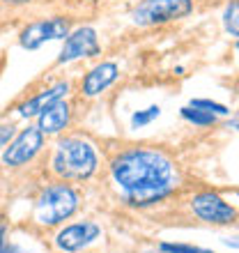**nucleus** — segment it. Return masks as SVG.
<instances>
[{
    "instance_id": "nucleus-1",
    "label": "nucleus",
    "mask_w": 239,
    "mask_h": 253,
    "mask_svg": "<svg viewBox=\"0 0 239 253\" xmlns=\"http://www.w3.org/2000/svg\"><path fill=\"white\" fill-rule=\"evenodd\" d=\"M113 182L133 207H147L168 198L177 187V168L170 157L152 147H131L111 164Z\"/></svg>"
},
{
    "instance_id": "nucleus-2",
    "label": "nucleus",
    "mask_w": 239,
    "mask_h": 253,
    "mask_svg": "<svg viewBox=\"0 0 239 253\" xmlns=\"http://www.w3.org/2000/svg\"><path fill=\"white\" fill-rule=\"evenodd\" d=\"M99 166V157L92 143L79 138V136H69L62 138L55 145L53 159H51V168L53 173L62 180H87L97 173Z\"/></svg>"
},
{
    "instance_id": "nucleus-3",
    "label": "nucleus",
    "mask_w": 239,
    "mask_h": 253,
    "mask_svg": "<svg viewBox=\"0 0 239 253\" xmlns=\"http://www.w3.org/2000/svg\"><path fill=\"white\" fill-rule=\"evenodd\" d=\"M79 210V193L69 184H48L37 198L35 221L41 226H58Z\"/></svg>"
},
{
    "instance_id": "nucleus-4",
    "label": "nucleus",
    "mask_w": 239,
    "mask_h": 253,
    "mask_svg": "<svg viewBox=\"0 0 239 253\" xmlns=\"http://www.w3.org/2000/svg\"><path fill=\"white\" fill-rule=\"evenodd\" d=\"M193 12V0H140L131 9L136 26H163Z\"/></svg>"
},
{
    "instance_id": "nucleus-5",
    "label": "nucleus",
    "mask_w": 239,
    "mask_h": 253,
    "mask_svg": "<svg viewBox=\"0 0 239 253\" xmlns=\"http://www.w3.org/2000/svg\"><path fill=\"white\" fill-rule=\"evenodd\" d=\"M67 35H69V21L62 19V16H53V19H41L26 26L19 35V42L23 48L35 51L46 42L67 40Z\"/></svg>"
},
{
    "instance_id": "nucleus-6",
    "label": "nucleus",
    "mask_w": 239,
    "mask_h": 253,
    "mask_svg": "<svg viewBox=\"0 0 239 253\" xmlns=\"http://www.w3.org/2000/svg\"><path fill=\"white\" fill-rule=\"evenodd\" d=\"M191 210L198 219L214 223V226H228V223H235V219H237V210L233 205H228L214 191H202L198 196H193Z\"/></svg>"
},
{
    "instance_id": "nucleus-7",
    "label": "nucleus",
    "mask_w": 239,
    "mask_h": 253,
    "mask_svg": "<svg viewBox=\"0 0 239 253\" xmlns=\"http://www.w3.org/2000/svg\"><path fill=\"white\" fill-rule=\"evenodd\" d=\"M44 147V133L40 126H28L9 143V147H5L2 152V161L7 166L19 168L28 161H33Z\"/></svg>"
},
{
    "instance_id": "nucleus-8",
    "label": "nucleus",
    "mask_w": 239,
    "mask_h": 253,
    "mask_svg": "<svg viewBox=\"0 0 239 253\" xmlns=\"http://www.w3.org/2000/svg\"><path fill=\"white\" fill-rule=\"evenodd\" d=\"M99 53H101V46H99L97 30L90 26H83L67 35L62 51L58 55V62L65 65V62H74V60H80V58H94Z\"/></svg>"
},
{
    "instance_id": "nucleus-9",
    "label": "nucleus",
    "mask_w": 239,
    "mask_h": 253,
    "mask_svg": "<svg viewBox=\"0 0 239 253\" xmlns=\"http://www.w3.org/2000/svg\"><path fill=\"white\" fill-rule=\"evenodd\" d=\"M99 235H101V228L94 221H80V223L65 226L55 235V247L65 253H76L80 249L90 247Z\"/></svg>"
},
{
    "instance_id": "nucleus-10",
    "label": "nucleus",
    "mask_w": 239,
    "mask_h": 253,
    "mask_svg": "<svg viewBox=\"0 0 239 253\" xmlns=\"http://www.w3.org/2000/svg\"><path fill=\"white\" fill-rule=\"evenodd\" d=\"M67 92H69V83H67V81H60V83H55V85L46 87V90H41L40 94L30 97L28 101L19 104V108H16V111H19L21 118H35V115L44 113L51 104L60 101Z\"/></svg>"
},
{
    "instance_id": "nucleus-11",
    "label": "nucleus",
    "mask_w": 239,
    "mask_h": 253,
    "mask_svg": "<svg viewBox=\"0 0 239 253\" xmlns=\"http://www.w3.org/2000/svg\"><path fill=\"white\" fill-rule=\"evenodd\" d=\"M118 76H120V67L115 62H99L83 76V94L85 97H97V94H101L104 90L113 85Z\"/></svg>"
},
{
    "instance_id": "nucleus-12",
    "label": "nucleus",
    "mask_w": 239,
    "mask_h": 253,
    "mask_svg": "<svg viewBox=\"0 0 239 253\" xmlns=\"http://www.w3.org/2000/svg\"><path fill=\"white\" fill-rule=\"evenodd\" d=\"M69 118H72V108H69V104L65 99H60L55 104H51L44 113H40V125L37 126L41 129V133L55 136L69 125Z\"/></svg>"
},
{
    "instance_id": "nucleus-13",
    "label": "nucleus",
    "mask_w": 239,
    "mask_h": 253,
    "mask_svg": "<svg viewBox=\"0 0 239 253\" xmlns=\"http://www.w3.org/2000/svg\"><path fill=\"white\" fill-rule=\"evenodd\" d=\"M182 118L193 122V125H198V126H207V125H214V122H216V115L214 113H207V111L196 108V106H191V104L182 108Z\"/></svg>"
},
{
    "instance_id": "nucleus-14",
    "label": "nucleus",
    "mask_w": 239,
    "mask_h": 253,
    "mask_svg": "<svg viewBox=\"0 0 239 253\" xmlns=\"http://www.w3.org/2000/svg\"><path fill=\"white\" fill-rule=\"evenodd\" d=\"M223 26L233 37L239 40V0H230L223 12Z\"/></svg>"
},
{
    "instance_id": "nucleus-15",
    "label": "nucleus",
    "mask_w": 239,
    "mask_h": 253,
    "mask_svg": "<svg viewBox=\"0 0 239 253\" xmlns=\"http://www.w3.org/2000/svg\"><path fill=\"white\" fill-rule=\"evenodd\" d=\"M161 115V108L159 106H147L145 111H136V113L131 115V126L133 129H140V126L150 125L152 120H157Z\"/></svg>"
},
{
    "instance_id": "nucleus-16",
    "label": "nucleus",
    "mask_w": 239,
    "mask_h": 253,
    "mask_svg": "<svg viewBox=\"0 0 239 253\" xmlns=\"http://www.w3.org/2000/svg\"><path fill=\"white\" fill-rule=\"evenodd\" d=\"M191 106L202 108V111H207V113H214V115H228V113H230V111H228L223 104H216V101H209V99H193Z\"/></svg>"
},
{
    "instance_id": "nucleus-17",
    "label": "nucleus",
    "mask_w": 239,
    "mask_h": 253,
    "mask_svg": "<svg viewBox=\"0 0 239 253\" xmlns=\"http://www.w3.org/2000/svg\"><path fill=\"white\" fill-rule=\"evenodd\" d=\"M159 249L163 253H214V251H207V249H200V247H191V244H168V242H163Z\"/></svg>"
},
{
    "instance_id": "nucleus-18",
    "label": "nucleus",
    "mask_w": 239,
    "mask_h": 253,
    "mask_svg": "<svg viewBox=\"0 0 239 253\" xmlns=\"http://www.w3.org/2000/svg\"><path fill=\"white\" fill-rule=\"evenodd\" d=\"M0 253H35L30 249H23L19 244H7L5 242V228H0Z\"/></svg>"
},
{
    "instance_id": "nucleus-19",
    "label": "nucleus",
    "mask_w": 239,
    "mask_h": 253,
    "mask_svg": "<svg viewBox=\"0 0 239 253\" xmlns=\"http://www.w3.org/2000/svg\"><path fill=\"white\" fill-rule=\"evenodd\" d=\"M12 138H14V125H12V122L0 125V147H7Z\"/></svg>"
},
{
    "instance_id": "nucleus-20",
    "label": "nucleus",
    "mask_w": 239,
    "mask_h": 253,
    "mask_svg": "<svg viewBox=\"0 0 239 253\" xmlns=\"http://www.w3.org/2000/svg\"><path fill=\"white\" fill-rule=\"evenodd\" d=\"M228 244V247H233V249H239V237H226L223 240Z\"/></svg>"
},
{
    "instance_id": "nucleus-21",
    "label": "nucleus",
    "mask_w": 239,
    "mask_h": 253,
    "mask_svg": "<svg viewBox=\"0 0 239 253\" xmlns=\"http://www.w3.org/2000/svg\"><path fill=\"white\" fill-rule=\"evenodd\" d=\"M5 2H14V5H23V2H30V0H5Z\"/></svg>"
},
{
    "instance_id": "nucleus-22",
    "label": "nucleus",
    "mask_w": 239,
    "mask_h": 253,
    "mask_svg": "<svg viewBox=\"0 0 239 253\" xmlns=\"http://www.w3.org/2000/svg\"><path fill=\"white\" fill-rule=\"evenodd\" d=\"M233 129H239V120H237V122H235V125H233Z\"/></svg>"
},
{
    "instance_id": "nucleus-23",
    "label": "nucleus",
    "mask_w": 239,
    "mask_h": 253,
    "mask_svg": "<svg viewBox=\"0 0 239 253\" xmlns=\"http://www.w3.org/2000/svg\"><path fill=\"white\" fill-rule=\"evenodd\" d=\"M237 48H239V44H237Z\"/></svg>"
}]
</instances>
